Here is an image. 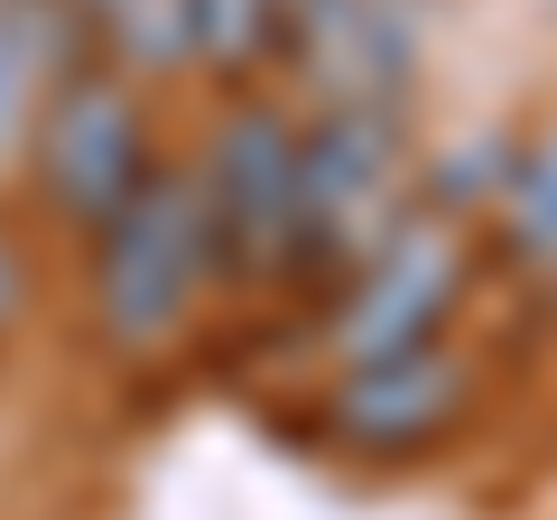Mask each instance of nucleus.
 Masks as SVG:
<instances>
[{
  "label": "nucleus",
  "instance_id": "9d476101",
  "mask_svg": "<svg viewBox=\"0 0 557 520\" xmlns=\"http://www.w3.org/2000/svg\"><path fill=\"white\" fill-rule=\"evenodd\" d=\"M47 38H38V10L28 0H0V168H20L28 140H38V112H47Z\"/></svg>",
  "mask_w": 557,
  "mask_h": 520
},
{
  "label": "nucleus",
  "instance_id": "20e7f679",
  "mask_svg": "<svg viewBox=\"0 0 557 520\" xmlns=\"http://www.w3.org/2000/svg\"><path fill=\"white\" fill-rule=\"evenodd\" d=\"M298 131L270 94H242L233 112L205 131L196 196L214 223V270L223 280H270L298 270Z\"/></svg>",
  "mask_w": 557,
  "mask_h": 520
},
{
  "label": "nucleus",
  "instance_id": "39448f33",
  "mask_svg": "<svg viewBox=\"0 0 557 520\" xmlns=\"http://www.w3.org/2000/svg\"><path fill=\"white\" fill-rule=\"evenodd\" d=\"M474 280V242L446 205H409L391 233L372 242L354 280H344L335 317H325V354L335 362H372V354H409V344H437L446 317L465 307Z\"/></svg>",
  "mask_w": 557,
  "mask_h": 520
},
{
  "label": "nucleus",
  "instance_id": "7ed1b4c3",
  "mask_svg": "<svg viewBox=\"0 0 557 520\" xmlns=\"http://www.w3.org/2000/svg\"><path fill=\"white\" fill-rule=\"evenodd\" d=\"M149 102H139V75L121 65H75V75L47 84V112H38V140H28V177H38L47 214L65 233L94 242L121 205L139 196L149 177Z\"/></svg>",
  "mask_w": 557,
  "mask_h": 520
},
{
  "label": "nucleus",
  "instance_id": "6e6552de",
  "mask_svg": "<svg viewBox=\"0 0 557 520\" xmlns=\"http://www.w3.org/2000/svg\"><path fill=\"white\" fill-rule=\"evenodd\" d=\"M84 28H94L102 65L139 84H168L196 65V0H75Z\"/></svg>",
  "mask_w": 557,
  "mask_h": 520
},
{
  "label": "nucleus",
  "instance_id": "9b49d317",
  "mask_svg": "<svg viewBox=\"0 0 557 520\" xmlns=\"http://www.w3.org/2000/svg\"><path fill=\"white\" fill-rule=\"evenodd\" d=\"M288 10L298 0H196V65L251 75L260 57H288Z\"/></svg>",
  "mask_w": 557,
  "mask_h": 520
},
{
  "label": "nucleus",
  "instance_id": "f03ea898",
  "mask_svg": "<svg viewBox=\"0 0 557 520\" xmlns=\"http://www.w3.org/2000/svg\"><path fill=\"white\" fill-rule=\"evenodd\" d=\"M399 214H409L399 102H317V121L298 131V270L354 280Z\"/></svg>",
  "mask_w": 557,
  "mask_h": 520
},
{
  "label": "nucleus",
  "instance_id": "423d86ee",
  "mask_svg": "<svg viewBox=\"0 0 557 520\" xmlns=\"http://www.w3.org/2000/svg\"><path fill=\"white\" fill-rule=\"evenodd\" d=\"M474 409V362L456 344H409V354H372V362H335L325 381V437L344 456H428L437 437H456Z\"/></svg>",
  "mask_w": 557,
  "mask_h": 520
},
{
  "label": "nucleus",
  "instance_id": "f257e3e1",
  "mask_svg": "<svg viewBox=\"0 0 557 520\" xmlns=\"http://www.w3.org/2000/svg\"><path fill=\"white\" fill-rule=\"evenodd\" d=\"M205 280H223V270H214V223H205L196 177H186V168H149L139 196L94 233L84 288H94L102 344H112V354H159V344L196 317Z\"/></svg>",
  "mask_w": 557,
  "mask_h": 520
},
{
  "label": "nucleus",
  "instance_id": "0eeeda50",
  "mask_svg": "<svg viewBox=\"0 0 557 520\" xmlns=\"http://www.w3.org/2000/svg\"><path fill=\"white\" fill-rule=\"evenodd\" d=\"M288 57L317 84V102H399L418 28L399 0H298L288 10Z\"/></svg>",
  "mask_w": 557,
  "mask_h": 520
},
{
  "label": "nucleus",
  "instance_id": "1a4fd4ad",
  "mask_svg": "<svg viewBox=\"0 0 557 520\" xmlns=\"http://www.w3.org/2000/svg\"><path fill=\"white\" fill-rule=\"evenodd\" d=\"M493 233H502V251H511L530 280H557V131H539L511 159L502 205H493Z\"/></svg>",
  "mask_w": 557,
  "mask_h": 520
},
{
  "label": "nucleus",
  "instance_id": "f8f14e48",
  "mask_svg": "<svg viewBox=\"0 0 557 520\" xmlns=\"http://www.w3.org/2000/svg\"><path fill=\"white\" fill-rule=\"evenodd\" d=\"M20 307H28V270H20V242H10V223H0V335L20 325Z\"/></svg>",
  "mask_w": 557,
  "mask_h": 520
}]
</instances>
